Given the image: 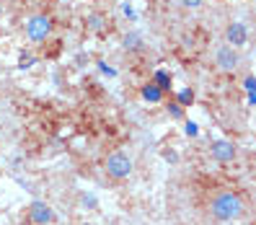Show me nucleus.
<instances>
[{"mask_svg": "<svg viewBox=\"0 0 256 225\" xmlns=\"http://www.w3.org/2000/svg\"><path fill=\"white\" fill-rule=\"evenodd\" d=\"M28 220H32L34 225H50L54 220V212H52V207L47 202H32V207H28Z\"/></svg>", "mask_w": 256, "mask_h": 225, "instance_id": "6", "label": "nucleus"}, {"mask_svg": "<svg viewBox=\"0 0 256 225\" xmlns=\"http://www.w3.org/2000/svg\"><path fill=\"white\" fill-rule=\"evenodd\" d=\"M104 16H98V13H91V16H88V28H91V32H104Z\"/></svg>", "mask_w": 256, "mask_h": 225, "instance_id": "11", "label": "nucleus"}, {"mask_svg": "<svg viewBox=\"0 0 256 225\" xmlns=\"http://www.w3.org/2000/svg\"><path fill=\"white\" fill-rule=\"evenodd\" d=\"M210 212H212V218L220 220V222H230V220L244 215V200H240L236 192H218L215 197L210 200Z\"/></svg>", "mask_w": 256, "mask_h": 225, "instance_id": "1", "label": "nucleus"}, {"mask_svg": "<svg viewBox=\"0 0 256 225\" xmlns=\"http://www.w3.org/2000/svg\"><path fill=\"white\" fill-rule=\"evenodd\" d=\"M215 62H218L220 70L233 72L240 65V54H238V50L228 47V44H222V47H218V52H215Z\"/></svg>", "mask_w": 256, "mask_h": 225, "instance_id": "5", "label": "nucleus"}, {"mask_svg": "<svg viewBox=\"0 0 256 225\" xmlns=\"http://www.w3.org/2000/svg\"><path fill=\"white\" fill-rule=\"evenodd\" d=\"M156 86L160 88V91H168V88H171V72L158 70V72H156Z\"/></svg>", "mask_w": 256, "mask_h": 225, "instance_id": "10", "label": "nucleus"}, {"mask_svg": "<svg viewBox=\"0 0 256 225\" xmlns=\"http://www.w3.org/2000/svg\"><path fill=\"white\" fill-rule=\"evenodd\" d=\"M145 44H142V34H138V32H130L127 36H124V50H130V52H134V50H142Z\"/></svg>", "mask_w": 256, "mask_h": 225, "instance_id": "8", "label": "nucleus"}, {"mask_svg": "<svg viewBox=\"0 0 256 225\" xmlns=\"http://www.w3.org/2000/svg\"><path fill=\"white\" fill-rule=\"evenodd\" d=\"M182 6H184V8H200L202 0H182Z\"/></svg>", "mask_w": 256, "mask_h": 225, "instance_id": "13", "label": "nucleus"}, {"mask_svg": "<svg viewBox=\"0 0 256 225\" xmlns=\"http://www.w3.org/2000/svg\"><path fill=\"white\" fill-rule=\"evenodd\" d=\"M160 96H163V91L156 86V83H148L145 88H142V98L145 101H150V104H158L160 101Z\"/></svg>", "mask_w": 256, "mask_h": 225, "instance_id": "9", "label": "nucleus"}, {"mask_svg": "<svg viewBox=\"0 0 256 225\" xmlns=\"http://www.w3.org/2000/svg\"><path fill=\"white\" fill-rule=\"evenodd\" d=\"M192 98H194V94L189 91V88H186V91H182V94H178V104H182V106H189V104H192Z\"/></svg>", "mask_w": 256, "mask_h": 225, "instance_id": "12", "label": "nucleus"}, {"mask_svg": "<svg viewBox=\"0 0 256 225\" xmlns=\"http://www.w3.org/2000/svg\"><path fill=\"white\" fill-rule=\"evenodd\" d=\"M106 174L112 178H116V182H122V178H127L132 174V158L124 153V150H114V153L106 156Z\"/></svg>", "mask_w": 256, "mask_h": 225, "instance_id": "2", "label": "nucleus"}, {"mask_svg": "<svg viewBox=\"0 0 256 225\" xmlns=\"http://www.w3.org/2000/svg\"><path fill=\"white\" fill-rule=\"evenodd\" d=\"M212 156L220 163H228V160L236 158V145L228 142V140H218V142H212Z\"/></svg>", "mask_w": 256, "mask_h": 225, "instance_id": "7", "label": "nucleus"}, {"mask_svg": "<svg viewBox=\"0 0 256 225\" xmlns=\"http://www.w3.org/2000/svg\"><path fill=\"white\" fill-rule=\"evenodd\" d=\"M52 34V21L50 16H44V13H36L26 21V36L28 42H36V44H44Z\"/></svg>", "mask_w": 256, "mask_h": 225, "instance_id": "3", "label": "nucleus"}, {"mask_svg": "<svg viewBox=\"0 0 256 225\" xmlns=\"http://www.w3.org/2000/svg\"><path fill=\"white\" fill-rule=\"evenodd\" d=\"M248 39H251V32L244 21H230L228 28H225V42H228V47H233V50L246 47Z\"/></svg>", "mask_w": 256, "mask_h": 225, "instance_id": "4", "label": "nucleus"}, {"mask_svg": "<svg viewBox=\"0 0 256 225\" xmlns=\"http://www.w3.org/2000/svg\"><path fill=\"white\" fill-rule=\"evenodd\" d=\"M0 70H3V68H0Z\"/></svg>", "mask_w": 256, "mask_h": 225, "instance_id": "15", "label": "nucleus"}, {"mask_svg": "<svg viewBox=\"0 0 256 225\" xmlns=\"http://www.w3.org/2000/svg\"><path fill=\"white\" fill-rule=\"evenodd\" d=\"M254 83H256V80H254V75H248V78L244 80V88H246L248 94H254Z\"/></svg>", "mask_w": 256, "mask_h": 225, "instance_id": "14", "label": "nucleus"}]
</instances>
